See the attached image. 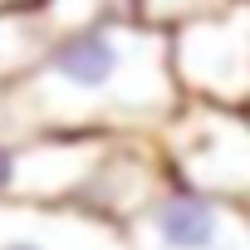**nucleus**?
Wrapping results in <instances>:
<instances>
[{
    "mask_svg": "<svg viewBox=\"0 0 250 250\" xmlns=\"http://www.w3.org/2000/svg\"><path fill=\"white\" fill-rule=\"evenodd\" d=\"M157 143L177 182L250 216V113L182 103Z\"/></svg>",
    "mask_w": 250,
    "mask_h": 250,
    "instance_id": "obj_3",
    "label": "nucleus"
},
{
    "mask_svg": "<svg viewBox=\"0 0 250 250\" xmlns=\"http://www.w3.org/2000/svg\"><path fill=\"white\" fill-rule=\"evenodd\" d=\"M177 108L182 93L172 79L167 30L128 15L54 35L40 64L0 93V133L157 138Z\"/></svg>",
    "mask_w": 250,
    "mask_h": 250,
    "instance_id": "obj_1",
    "label": "nucleus"
},
{
    "mask_svg": "<svg viewBox=\"0 0 250 250\" xmlns=\"http://www.w3.org/2000/svg\"><path fill=\"white\" fill-rule=\"evenodd\" d=\"M167 54L182 103L250 113V0L167 30Z\"/></svg>",
    "mask_w": 250,
    "mask_h": 250,
    "instance_id": "obj_2",
    "label": "nucleus"
},
{
    "mask_svg": "<svg viewBox=\"0 0 250 250\" xmlns=\"http://www.w3.org/2000/svg\"><path fill=\"white\" fill-rule=\"evenodd\" d=\"M49 40L54 35H49V25L40 15H0V93L10 83H20L40 64Z\"/></svg>",
    "mask_w": 250,
    "mask_h": 250,
    "instance_id": "obj_8",
    "label": "nucleus"
},
{
    "mask_svg": "<svg viewBox=\"0 0 250 250\" xmlns=\"http://www.w3.org/2000/svg\"><path fill=\"white\" fill-rule=\"evenodd\" d=\"M123 235L133 250H250V216L172 177Z\"/></svg>",
    "mask_w": 250,
    "mask_h": 250,
    "instance_id": "obj_4",
    "label": "nucleus"
},
{
    "mask_svg": "<svg viewBox=\"0 0 250 250\" xmlns=\"http://www.w3.org/2000/svg\"><path fill=\"white\" fill-rule=\"evenodd\" d=\"M226 5H230V0H138V20H147L157 30H177V25L201 20V15H216Z\"/></svg>",
    "mask_w": 250,
    "mask_h": 250,
    "instance_id": "obj_10",
    "label": "nucleus"
},
{
    "mask_svg": "<svg viewBox=\"0 0 250 250\" xmlns=\"http://www.w3.org/2000/svg\"><path fill=\"white\" fill-rule=\"evenodd\" d=\"M167 182H172V167H167L157 138H113L103 162L93 167L83 196H79V211L128 230L157 201V191Z\"/></svg>",
    "mask_w": 250,
    "mask_h": 250,
    "instance_id": "obj_6",
    "label": "nucleus"
},
{
    "mask_svg": "<svg viewBox=\"0 0 250 250\" xmlns=\"http://www.w3.org/2000/svg\"><path fill=\"white\" fill-rule=\"evenodd\" d=\"M113 138L98 133H35L15 138V191L20 206H79L93 167Z\"/></svg>",
    "mask_w": 250,
    "mask_h": 250,
    "instance_id": "obj_5",
    "label": "nucleus"
},
{
    "mask_svg": "<svg viewBox=\"0 0 250 250\" xmlns=\"http://www.w3.org/2000/svg\"><path fill=\"white\" fill-rule=\"evenodd\" d=\"M0 250H133L118 226L79 206L0 201Z\"/></svg>",
    "mask_w": 250,
    "mask_h": 250,
    "instance_id": "obj_7",
    "label": "nucleus"
},
{
    "mask_svg": "<svg viewBox=\"0 0 250 250\" xmlns=\"http://www.w3.org/2000/svg\"><path fill=\"white\" fill-rule=\"evenodd\" d=\"M128 15H138V0H49V5L40 10V20L49 25V35L103 25V20H128Z\"/></svg>",
    "mask_w": 250,
    "mask_h": 250,
    "instance_id": "obj_9",
    "label": "nucleus"
},
{
    "mask_svg": "<svg viewBox=\"0 0 250 250\" xmlns=\"http://www.w3.org/2000/svg\"><path fill=\"white\" fill-rule=\"evenodd\" d=\"M49 0H0V15H40Z\"/></svg>",
    "mask_w": 250,
    "mask_h": 250,
    "instance_id": "obj_11",
    "label": "nucleus"
}]
</instances>
